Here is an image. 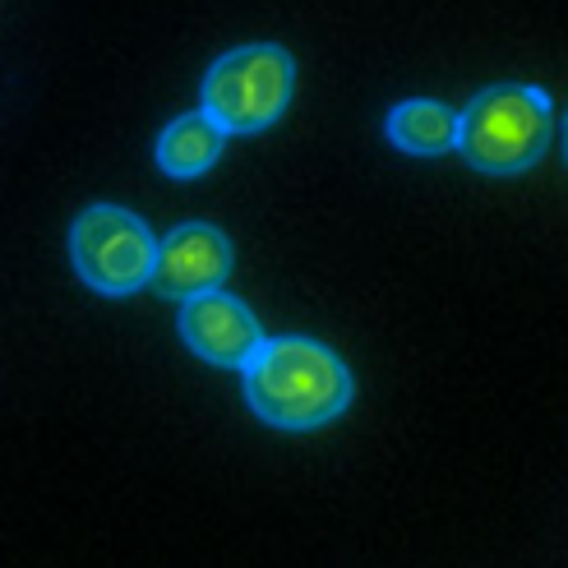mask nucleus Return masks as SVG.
<instances>
[{"mask_svg":"<svg viewBox=\"0 0 568 568\" xmlns=\"http://www.w3.org/2000/svg\"><path fill=\"white\" fill-rule=\"evenodd\" d=\"M241 375L250 412L273 430H320L352 407V371L315 337H264Z\"/></svg>","mask_w":568,"mask_h":568,"instance_id":"1","label":"nucleus"},{"mask_svg":"<svg viewBox=\"0 0 568 568\" xmlns=\"http://www.w3.org/2000/svg\"><path fill=\"white\" fill-rule=\"evenodd\" d=\"M555 134V102L527 83H499L458 111V149L471 172L518 176L541 162Z\"/></svg>","mask_w":568,"mask_h":568,"instance_id":"2","label":"nucleus"},{"mask_svg":"<svg viewBox=\"0 0 568 568\" xmlns=\"http://www.w3.org/2000/svg\"><path fill=\"white\" fill-rule=\"evenodd\" d=\"M296 61L273 42L236 47L204 74V111L226 134H264L287 111Z\"/></svg>","mask_w":568,"mask_h":568,"instance_id":"3","label":"nucleus"},{"mask_svg":"<svg viewBox=\"0 0 568 568\" xmlns=\"http://www.w3.org/2000/svg\"><path fill=\"white\" fill-rule=\"evenodd\" d=\"M153 232L144 217L116 204H93L83 209L70 226V260L79 282H89L102 296H134L149 287L153 273Z\"/></svg>","mask_w":568,"mask_h":568,"instance_id":"4","label":"nucleus"},{"mask_svg":"<svg viewBox=\"0 0 568 568\" xmlns=\"http://www.w3.org/2000/svg\"><path fill=\"white\" fill-rule=\"evenodd\" d=\"M232 273V241L209 222H185L172 236L153 245V292L166 301H190L199 292H213Z\"/></svg>","mask_w":568,"mask_h":568,"instance_id":"5","label":"nucleus"},{"mask_svg":"<svg viewBox=\"0 0 568 568\" xmlns=\"http://www.w3.org/2000/svg\"><path fill=\"white\" fill-rule=\"evenodd\" d=\"M176 328H181V343L194 356H204L209 365H236V371L250 361V352L264 343V328L250 315V305L222 287L181 301Z\"/></svg>","mask_w":568,"mask_h":568,"instance_id":"6","label":"nucleus"},{"mask_svg":"<svg viewBox=\"0 0 568 568\" xmlns=\"http://www.w3.org/2000/svg\"><path fill=\"white\" fill-rule=\"evenodd\" d=\"M384 134L393 149H403L412 158H439L458 144V111L435 98H407L388 111Z\"/></svg>","mask_w":568,"mask_h":568,"instance_id":"7","label":"nucleus"},{"mask_svg":"<svg viewBox=\"0 0 568 568\" xmlns=\"http://www.w3.org/2000/svg\"><path fill=\"white\" fill-rule=\"evenodd\" d=\"M222 144H226V130L209 111H190V116H176L158 134V166L176 181H194L217 162Z\"/></svg>","mask_w":568,"mask_h":568,"instance_id":"8","label":"nucleus"}]
</instances>
